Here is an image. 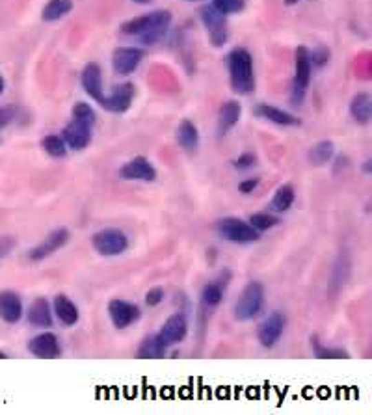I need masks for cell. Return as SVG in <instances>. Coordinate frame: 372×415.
<instances>
[{
    "label": "cell",
    "mask_w": 372,
    "mask_h": 415,
    "mask_svg": "<svg viewBox=\"0 0 372 415\" xmlns=\"http://www.w3.org/2000/svg\"><path fill=\"white\" fill-rule=\"evenodd\" d=\"M161 339L166 343V347H175L186 339L188 335V318L183 311H177L166 318V323L161 326Z\"/></svg>",
    "instance_id": "7c38bea8"
},
{
    "label": "cell",
    "mask_w": 372,
    "mask_h": 415,
    "mask_svg": "<svg viewBox=\"0 0 372 415\" xmlns=\"http://www.w3.org/2000/svg\"><path fill=\"white\" fill-rule=\"evenodd\" d=\"M296 192L292 185H281L273 194L272 201H270V211L273 212H287L294 205Z\"/></svg>",
    "instance_id": "4316f807"
},
{
    "label": "cell",
    "mask_w": 372,
    "mask_h": 415,
    "mask_svg": "<svg viewBox=\"0 0 372 415\" xmlns=\"http://www.w3.org/2000/svg\"><path fill=\"white\" fill-rule=\"evenodd\" d=\"M298 0H285V4H289V6H292V4H296Z\"/></svg>",
    "instance_id": "bcb514c9"
},
{
    "label": "cell",
    "mask_w": 372,
    "mask_h": 415,
    "mask_svg": "<svg viewBox=\"0 0 372 415\" xmlns=\"http://www.w3.org/2000/svg\"><path fill=\"white\" fill-rule=\"evenodd\" d=\"M164 298H166V292L162 287H153V289H149L145 292V304L149 307H156V305H161L164 302Z\"/></svg>",
    "instance_id": "e575fe53"
},
{
    "label": "cell",
    "mask_w": 372,
    "mask_h": 415,
    "mask_svg": "<svg viewBox=\"0 0 372 415\" xmlns=\"http://www.w3.org/2000/svg\"><path fill=\"white\" fill-rule=\"evenodd\" d=\"M26 321L36 328H52L54 324V313L49 300L43 296L36 298L26 311Z\"/></svg>",
    "instance_id": "ac0fdd59"
},
{
    "label": "cell",
    "mask_w": 372,
    "mask_h": 415,
    "mask_svg": "<svg viewBox=\"0 0 372 415\" xmlns=\"http://www.w3.org/2000/svg\"><path fill=\"white\" fill-rule=\"evenodd\" d=\"M143 49L140 47H119L112 54V68L118 74L134 73L143 62Z\"/></svg>",
    "instance_id": "5bb4252c"
},
{
    "label": "cell",
    "mask_w": 372,
    "mask_h": 415,
    "mask_svg": "<svg viewBox=\"0 0 372 415\" xmlns=\"http://www.w3.org/2000/svg\"><path fill=\"white\" fill-rule=\"evenodd\" d=\"M17 246V241L13 236H0V261L6 259Z\"/></svg>",
    "instance_id": "f35d334b"
},
{
    "label": "cell",
    "mask_w": 372,
    "mask_h": 415,
    "mask_svg": "<svg viewBox=\"0 0 372 415\" xmlns=\"http://www.w3.org/2000/svg\"><path fill=\"white\" fill-rule=\"evenodd\" d=\"M132 101H134V86L130 82H125L114 88L108 95H103L99 105L112 114H125L132 105Z\"/></svg>",
    "instance_id": "4fadbf2b"
},
{
    "label": "cell",
    "mask_w": 372,
    "mask_h": 415,
    "mask_svg": "<svg viewBox=\"0 0 372 415\" xmlns=\"http://www.w3.org/2000/svg\"><path fill=\"white\" fill-rule=\"evenodd\" d=\"M311 73H313V65H311L309 49L298 47L296 52H294V79H292L291 90L292 106H300L305 101V95L309 90Z\"/></svg>",
    "instance_id": "277c9868"
},
{
    "label": "cell",
    "mask_w": 372,
    "mask_h": 415,
    "mask_svg": "<svg viewBox=\"0 0 372 415\" xmlns=\"http://www.w3.org/2000/svg\"><path fill=\"white\" fill-rule=\"evenodd\" d=\"M350 116L353 121H358L361 125L371 123L372 118V97L369 93L361 92L358 95H353L350 101Z\"/></svg>",
    "instance_id": "d4e9b609"
},
{
    "label": "cell",
    "mask_w": 372,
    "mask_h": 415,
    "mask_svg": "<svg viewBox=\"0 0 372 415\" xmlns=\"http://www.w3.org/2000/svg\"><path fill=\"white\" fill-rule=\"evenodd\" d=\"M4 88H6V82H4V77L0 74V95L4 93Z\"/></svg>",
    "instance_id": "7bdbcfd3"
},
{
    "label": "cell",
    "mask_w": 372,
    "mask_h": 415,
    "mask_svg": "<svg viewBox=\"0 0 372 415\" xmlns=\"http://www.w3.org/2000/svg\"><path fill=\"white\" fill-rule=\"evenodd\" d=\"M106 311H108V316H110L114 328L118 330L129 328V326H132L134 323H138L140 316H142V310H140L136 304L127 302V300H121V298L110 300Z\"/></svg>",
    "instance_id": "30bf717a"
},
{
    "label": "cell",
    "mask_w": 372,
    "mask_h": 415,
    "mask_svg": "<svg viewBox=\"0 0 372 415\" xmlns=\"http://www.w3.org/2000/svg\"><path fill=\"white\" fill-rule=\"evenodd\" d=\"M212 6L223 15H231V13L242 12L246 6V0H212Z\"/></svg>",
    "instance_id": "836d02e7"
},
{
    "label": "cell",
    "mask_w": 372,
    "mask_h": 415,
    "mask_svg": "<svg viewBox=\"0 0 372 415\" xmlns=\"http://www.w3.org/2000/svg\"><path fill=\"white\" fill-rule=\"evenodd\" d=\"M242 118V105L238 101H225L218 112V134H227Z\"/></svg>",
    "instance_id": "603a6c76"
},
{
    "label": "cell",
    "mask_w": 372,
    "mask_h": 415,
    "mask_svg": "<svg viewBox=\"0 0 372 415\" xmlns=\"http://www.w3.org/2000/svg\"><path fill=\"white\" fill-rule=\"evenodd\" d=\"M26 348L34 358H39V360H56L62 356L60 339L52 332H41L36 337H32Z\"/></svg>",
    "instance_id": "8fae6325"
},
{
    "label": "cell",
    "mask_w": 372,
    "mask_h": 415,
    "mask_svg": "<svg viewBox=\"0 0 372 415\" xmlns=\"http://www.w3.org/2000/svg\"><path fill=\"white\" fill-rule=\"evenodd\" d=\"M129 236L116 227H105L92 236V246L103 257H118L129 250Z\"/></svg>",
    "instance_id": "8992f818"
},
{
    "label": "cell",
    "mask_w": 372,
    "mask_h": 415,
    "mask_svg": "<svg viewBox=\"0 0 372 415\" xmlns=\"http://www.w3.org/2000/svg\"><path fill=\"white\" fill-rule=\"evenodd\" d=\"M216 231L223 241L231 242V244H238V246L254 244L260 239V233L251 227V223L248 220H242V218L236 216H225L222 220H218Z\"/></svg>",
    "instance_id": "5b68a950"
},
{
    "label": "cell",
    "mask_w": 372,
    "mask_h": 415,
    "mask_svg": "<svg viewBox=\"0 0 372 415\" xmlns=\"http://www.w3.org/2000/svg\"><path fill=\"white\" fill-rule=\"evenodd\" d=\"M311 348H313L315 358H318V360H347L348 358L347 350L324 347L322 343L318 341V337H311Z\"/></svg>",
    "instance_id": "f546056e"
},
{
    "label": "cell",
    "mask_w": 372,
    "mask_h": 415,
    "mask_svg": "<svg viewBox=\"0 0 372 415\" xmlns=\"http://www.w3.org/2000/svg\"><path fill=\"white\" fill-rule=\"evenodd\" d=\"M255 164H257V156H255L254 153H242L238 159H235V161H233V166H235L236 170H240V172L251 170Z\"/></svg>",
    "instance_id": "d590c367"
},
{
    "label": "cell",
    "mask_w": 372,
    "mask_h": 415,
    "mask_svg": "<svg viewBox=\"0 0 372 415\" xmlns=\"http://www.w3.org/2000/svg\"><path fill=\"white\" fill-rule=\"evenodd\" d=\"M71 116H73V119L84 121V123L92 125V127L97 121V114L92 108V105H87V103H76L73 106V110H71Z\"/></svg>",
    "instance_id": "d6a6232c"
},
{
    "label": "cell",
    "mask_w": 372,
    "mask_h": 415,
    "mask_svg": "<svg viewBox=\"0 0 372 415\" xmlns=\"http://www.w3.org/2000/svg\"><path fill=\"white\" fill-rule=\"evenodd\" d=\"M287 328V316L281 311H272L270 315L259 324L257 328V339H259L260 347L273 348L281 341V337L285 334Z\"/></svg>",
    "instance_id": "ba28073f"
},
{
    "label": "cell",
    "mask_w": 372,
    "mask_h": 415,
    "mask_svg": "<svg viewBox=\"0 0 372 415\" xmlns=\"http://www.w3.org/2000/svg\"><path fill=\"white\" fill-rule=\"evenodd\" d=\"M309 58H311V65L313 68H322L324 63H328L329 60V50L326 49V47H318V49H315L313 52L309 50Z\"/></svg>",
    "instance_id": "8d00e7d4"
},
{
    "label": "cell",
    "mask_w": 372,
    "mask_h": 415,
    "mask_svg": "<svg viewBox=\"0 0 372 415\" xmlns=\"http://www.w3.org/2000/svg\"><path fill=\"white\" fill-rule=\"evenodd\" d=\"M167 352L166 343L162 341L161 335L153 334L147 335L142 343H140V347L136 350V358L140 360H161L164 358Z\"/></svg>",
    "instance_id": "cb8c5ba5"
},
{
    "label": "cell",
    "mask_w": 372,
    "mask_h": 415,
    "mask_svg": "<svg viewBox=\"0 0 372 415\" xmlns=\"http://www.w3.org/2000/svg\"><path fill=\"white\" fill-rule=\"evenodd\" d=\"M172 25V13L167 10H156V12L145 13L142 17L130 19L121 26L125 36L136 37L143 45H155L166 36Z\"/></svg>",
    "instance_id": "6da1fadb"
},
{
    "label": "cell",
    "mask_w": 372,
    "mask_h": 415,
    "mask_svg": "<svg viewBox=\"0 0 372 415\" xmlns=\"http://www.w3.org/2000/svg\"><path fill=\"white\" fill-rule=\"evenodd\" d=\"M81 84L84 88V92L92 97L93 101L99 103L105 95V88H103V71H101L99 63L90 62L86 68L82 69Z\"/></svg>",
    "instance_id": "d6986e66"
},
{
    "label": "cell",
    "mask_w": 372,
    "mask_h": 415,
    "mask_svg": "<svg viewBox=\"0 0 372 415\" xmlns=\"http://www.w3.org/2000/svg\"><path fill=\"white\" fill-rule=\"evenodd\" d=\"M227 68H229V82L233 92L240 95H249L255 90V71L254 58L248 50L233 49L227 56Z\"/></svg>",
    "instance_id": "7a4b0ae2"
},
{
    "label": "cell",
    "mask_w": 372,
    "mask_h": 415,
    "mask_svg": "<svg viewBox=\"0 0 372 415\" xmlns=\"http://www.w3.org/2000/svg\"><path fill=\"white\" fill-rule=\"evenodd\" d=\"M15 119H17V110L15 108H12V106L0 108V132L6 129L8 125H12Z\"/></svg>",
    "instance_id": "74e56055"
},
{
    "label": "cell",
    "mask_w": 372,
    "mask_h": 415,
    "mask_svg": "<svg viewBox=\"0 0 372 415\" xmlns=\"http://www.w3.org/2000/svg\"><path fill=\"white\" fill-rule=\"evenodd\" d=\"M265 310V287L259 281H249L242 289L233 305V316L238 323H249Z\"/></svg>",
    "instance_id": "3957f363"
},
{
    "label": "cell",
    "mask_w": 372,
    "mask_h": 415,
    "mask_svg": "<svg viewBox=\"0 0 372 415\" xmlns=\"http://www.w3.org/2000/svg\"><path fill=\"white\" fill-rule=\"evenodd\" d=\"M6 358H8V354L0 350V360H6Z\"/></svg>",
    "instance_id": "f6af8a7d"
},
{
    "label": "cell",
    "mask_w": 372,
    "mask_h": 415,
    "mask_svg": "<svg viewBox=\"0 0 372 415\" xmlns=\"http://www.w3.org/2000/svg\"><path fill=\"white\" fill-rule=\"evenodd\" d=\"M248 222L251 223L254 230L262 233V231L273 230L279 223V218L273 216L272 212H255V214H251V216L248 218Z\"/></svg>",
    "instance_id": "1f68e13d"
},
{
    "label": "cell",
    "mask_w": 372,
    "mask_h": 415,
    "mask_svg": "<svg viewBox=\"0 0 372 415\" xmlns=\"http://www.w3.org/2000/svg\"><path fill=\"white\" fill-rule=\"evenodd\" d=\"M229 279H231L229 270H223L214 281L205 283V287L201 289V305H203V310L211 311L222 304L223 294H225V289H227Z\"/></svg>",
    "instance_id": "e0dca14e"
},
{
    "label": "cell",
    "mask_w": 372,
    "mask_h": 415,
    "mask_svg": "<svg viewBox=\"0 0 372 415\" xmlns=\"http://www.w3.org/2000/svg\"><path fill=\"white\" fill-rule=\"evenodd\" d=\"M119 175L125 181H143L153 183L156 181V168L145 156H134L119 168Z\"/></svg>",
    "instance_id": "9a60e30c"
},
{
    "label": "cell",
    "mask_w": 372,
    "mask_h": 415,
    "mask_svg": "<svg viewBox=\"0 0 372 415\" xmlns=\"http://www.w3.org/2000/svg\"><path fill=\"white\" fill-rule=\"evenodd\" d=\"M260 179L259 177H248V179L240 181V185H238V192L240 194H251L259 186Z\"/></svg>",
    "instance_id": "ab89813d"
},
{
    "label": "cell",
    "mask_w": 372,
    "mask_h": 415,
    "mask_svg": "<svg viewBox=\"0 0 372 415\" xmlns=\"http://www.w3.org/2000/svg\"><path fill=\"white\" fill-rule=\"evenodd\" d=\"M52 313L68 328H71L81 321V311L68 294H56L54 302H52Z\"/></svg>",
    "instance_id": "44dd1931"
},
{
    "label": "cell",
    "mask_w": 372,
    "mask_h": 415,
    "mask_svg": "<svg viewBox=\"0 0 372 415\" xmlns=\"http://www.w3.org/2000/svg\"><path fill=\"white\" fill-rule=\"evenodd\" d=\"M132 2H138V4H147L151 0H132Z\"/></svg>",
    "instance_id": "ee69618b"
},
{
    "label": "cell",
    "mask_w": 372,
    "mask_h": 415,
    "mask_svg": "<svg viewBox=\"0 0 372 415\" xmlns=\"http://www.w3.org/2000/svg\"><path fill=\"white\" fill-rule=\"evenodd\" d=\"M188 2H192V0H188Z\"/></svg>",
    "instance_id": "7dc6e473"
},
{
    "label": "cell",
    "mask_w": 372,
    "mask_h": 415,
    "mask_svg": "<svg viewBox=\"0 0 372 415\" xmlns=\"http://www.w3.org/2000/svg\"><path fill=\"white\" fill-rule=\"evenodd\" d=\"M177 143L180 145V149H185L186 153H196L199 149V130L198 127L185 119L177 129Z\"/></svg>",
    "instance_id": "484cf974"
},
{
    "label": "cell",
    "mask_w": 372,
    "mask_h": 415,
    "mask_svg": "<svg viewBox=\"0 0 372 415\" xmlns=\"http://www.w3.org/2000/svg\"><path fill=\"white\" fill-rule=\"evenodd\" d=\"M41 149H43L47 155L52 156V159H63V156L68 155V145L63 142V138L58 136V134L45 136L41 140Z\"/></svg>",
    "instance_id": "4dcf8cb0"
},
{
    "label": "cell",
    "mask_w": 372,
    "mask_h": 415,
    "mask_svg": "<svg viewBox=\"0 0 372 415\" xmlns=\"http://www.w3.org/2000/svg\"><path fill=\"white\" fill-rule=\"evenodd\" d=\"M71 10H73V0H49L41 12V19L47 23H54L65 17Z\"/></svg>",
    "instance_id": "f1b7e54d"
},
{
    "label": "cell",
    "mask_w": 372,
    "mask_h": 415,
    "mask_svg": "<svg viewBox=\"0 0 372 415\" xmlns=\"http://www.w3.org/2000/svg\"><path fill=\"white\" fill-rule=\"evenodd\" d=\"M92 125L79 121V119H71V121L63 127L62 138L69 149L82 151V149H86L87 145H90V142H92Z\"/></svg>",
    "instance_id": "2e32d148"
},
{
    "label": "cell",
    "mask_w": 372,
    "mask_h": 415,
    "mask_svg": "<svg viewBox=\"0 0 372 415\" xmlns=\"http://www.w3.org/2000/svg\"><path fill=\"white\" fill-rule=\"evenodd\" d=\"M23 315H25V307L17 292L0 291V318L8 324H17Z\"/></svg>",
    "instance_id": "ffe728a7"
},
{
    "label": "cell",
    "mask_w": 372,
    "mask_h": 415,
    "mask_svg": "<svg viewBox=\"0 0 372 415\" xmlns=\"http://www.w3.org/2000/svg\"><path fill=\"white\" fill-rule=\"evenodd\" d=\"M333 156H335L333 142L322 140V142H316L315 145L309 149V153H307V161H309L313 166H324V164L331 162Z\"/></svg>",
    "instance_id": "83f0119b"
},
{
    "label": "cell",
    "mask_w": 372,
    "mask_h": 415,
    "mask_svg": "<svg viewBox=\"0 0 372 415\" xmlns=\"http://www.w3.org/2000/svg\"><path fill=\"white\" fill-rule=\"evenodd\" d=\"M201 21H203L209 39L214 47H222L227 43L229 39V26H227V15H223L222 12H218L216 8L209 4V6L201 8Z\"/></svg>",
    "instance_id": "52a82bcc"
},
{
    "label": "cell",
    "mask_w": 372,
    "mask_h": 415,
    "mask_svg": "<svg viewBox=\"0 0 372 415\" xmlns=\"http://www.w3.org/2000/svg\"><path fill=\"white\" fill-rule=\"evenodd\" d=\"M255 114H257L259 118L270 121V123L279 125V127H296V125H300V119H298L296 116H292L291 112L281 110L278 106L267 105V103H260V105L255 108Z\"/></svg>",
    "instance_id": "7402d4cb"
},
{
    "label": "cell",
    "mask_w": 372,
    "mask_h": 415,
    "mask_svg": "<svg viewBox=\"0 0 372 415\" xmlns=\"http://www.w3.org/2000/svg\"><path fill=\"white\" fill-rule=\"evenodd\" d=\"M69 239H71V233L65 227H58V230L50 231L43 241L28 252V259L32 263H41V261L49 259L50 255H54L58 250H62L68 244Z\"/></svg>",
    "instance_id": "9c48e42d"
},
{
    "label": "cell",
    "mask_w": 372,
    "mask_h": 415,
    "mask_svg": "<svg viewBox=\"0 0 372 415\" xmlns=\"http://www.w3.org/2000/svg\"><path fill=\"white\" fill-rule=\"evenodd\" d=\"M350 168V159L344 155H339L337 159H335V164H333V174H341V172H344V170H348Z\"/></svg>",
    "instance_id": "60d3db41"
},
{
    "label": "cell",
    "mask_w": 372,
    "mask_h": 415,
    "mask_svg": "<svg viewBox=\"0 0 372 415\" xmlns=\"http://www.w3.org/2000/svg\"><path fill=\"white\" fill-rule=\"evenodd\" d=\"M363 172H365L366 175L372 174V161H371V159H366V161L363 162Z\"/></svg>",
    "instance_id": "b9f144b4"
}]
</instances>
